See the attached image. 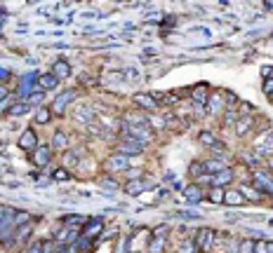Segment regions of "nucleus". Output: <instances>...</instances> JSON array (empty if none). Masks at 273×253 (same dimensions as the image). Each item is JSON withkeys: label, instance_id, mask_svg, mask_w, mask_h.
Wrapping results in <instances>:
<instances>
[{"label": "nucleus", "instance_id": "21", "mask_svg": "<svg viewBox=\"0 0 273 253\" xmlns=\"http://www.w3.org/2000/svg\"><path fill=\"white\" fill-rule=\"evenodd\" d=\"M224 204H228V207H242V204H245V197L240 195V190L226 188V190H224Z\"/></svg>", "mask_w": 273, "mask_h": 253}, {"label": "nucleus", "instance_id": "45", "mask_svg": "<svg viewBox=\"0 0 273 253\" xmlns=\"http://www.w3.org/2000/svg\"><path fill=\"white\" fill-rule=\"evenodd\" d=\"M3 211H5V207H0V218H3Z\"/></svg>", "mask_w": 273, "mask_h": 253}, {"label": "nucleus", "instance_id": "29", "mask_svg": "<svg viewBox=\"0 0 273 253\" xmlns=\"http://www.w3.org/2000/svg\"><path fill=\"white\" fill-rule=\"evenodd\" d=\"M50 117H52V110L43 106V108L36 110V120H33V122H36V124H47V122H50Z\"/></svg>", "mask_w": 273, "mask_h": 253}, {"label": "nucleus", "instance_id": "37", "mask_svg": "<svg viewBox=\"0 0 273 253\" xmlns=\"http://www.w3.org/2000/svg\"><path fill=\"white\" fill-rule=\"evenodd\" d=\"M238 253H254V242H240Z\"/></svg>", "mask_w": 273, "mask_h": 253}, {"label": "nucleus", "instance_id": "5", "mask_svg": "<svg viewBox=\"0 0 273 253\" xmlns=\"http://www.w3.org/2000/svg\"><path fill=\"white\" fill-rule=\"evenodd\" d=\"M205 110H207V115H221L224 110H226V101H224V92H212L207 103H205Z\"/></svg>", "mask_w": 273, "mask_h": 253}, {"label": "nucleus", "instance_id": "26", "mask_svg": "<svg viewBox=\"0 0 273 253\" xmlns=\"http://www.w3.org/2000/svg\"><path fill=\"white\" fill-rule=\"evenodd\" d=\"M184 195H186L188 202H193V204H198V202L203 200V188L200 185H188V188H184Z\"/></svg>", "mask_w": 273, "mask_h": 253}, {"label": "nucleus", "instance_id": "24", "mask_svg": "<svg viewBox=\"0 0 273 253\" xmlns=\"http://www.w3.org/2000/svg\"><path fill=\"white\" fill-rule=\"evenodd\" d=\"M85 221H87V218H83L80 214H76V216H64V218H62V225H64V228H73V230H80V228L85 225Z\"/></svg>", "mask_w": 273, "mask_h": 253}, {"label": "nucleus", "instance_id": "23", "mask_svg": "<svg viewBox=\"0 0 273 253\" xmlns=\"http://www.w3.org/2000/svg\"><path fill=\"white\" fill-rule=\"evenodd\" d=\"M203 164H205V171H207L210 176H212V174H219V171H224V169H228L226 162L217 160V157H210V160H205Z\"/></svg>", "mask_w": 273, "mask_h": 253}, {"label": "nucleus", "instance_id": "40", "mask_svg": "<svg viewBox=\"0 0 273 253\" xmlns=\"http://www.w3.org/2000/svg\"><path fill=\"white\" fill-rule=\"evenodd\" d=\"M127 244H130V239L120 237V242H118V246H116V253H127Z\"/></svg>", "mask_w": 273, "mask_h": 253}, {"label": "nucleus", "instance_id": "3", "mask_svg": "<svg viewBox=\"0 0 273 253\" xmlns=\"http://www.w3.org/2000/svg\"><path fill=\"white\" fill-rule=\"evenodd\" d=\"M130 169V157L123 153H113L109 155V160H106V171L109 174H123Z\"/></svg>", "mask_w": 273, "mask_h": 253}, {"label": "nucleus", "instance_id": "14", "mask_svg": "<svg viewBox=\"0 0 273 253\" xmlns=\"http://www.w3.org/2000/svg\"><path fill=\"white\" fill-rule=\"evenodd\" d=\"M238 190H240V195L245 197V202H247V200H250V202H261V200H264V190H261L257 183H254V185L240 183V188H238Z\"/></svg>", "mask_w": 273, "mask_h": 253}, {"label": "nucleus", "instance_id": "12", "mask_svg": "<svg viewBox=\"0 0 273 253\" xmlns=\"http://www.w3.org/2000/svg\"><path fill=\"white\" fill-rule=\"evenodd\" d=\"M78 235L80 230H73V228H64L62 225V230H57L55 232V237H52V242H57V244H76L78 242Z\"/></svg>", "mask_w": 273, "mask_h": 253}, {"label": "nucleus", "instance_id": "20", "mask_svg": "<svg viewBox=\"0 0 273 253\" xmlns=\"http://www.w3.org/2000/svg\"><path fill=\"white\" fill-rule=\"evenodd\" d=\"M59 87V80H57L52 73H43V75H38V89H43V92H52V89H57Z\"/></svg>", "mask_w": 273, "mask_h": 253}, {"label": "nucleus", "instance_id": "31", "mask_svg": "<svg viewBox=\"0 0 273 253\" xmlns=\"http://www.w3.org/2000/svg\"><path fill=\"white\" fill-rule=\"evenodd\" d=\"M221 115H224V127H231V124L238 122V110L235 108H226Z\"/></svg>", "mask_w": 273, "mask_h": 253}, {"label": "nucleus", "instance_id": "17", "mask_svg": "<svg viewBox=\"0 0 273 253\" xmlns=\"http://www.w3.org/2000/svg\"><path fill=\"white\" fill-rule=\"evenodd\" d=\"M50 148L57 150V153H66V150H69V134L62 129L55 131V134H52V141H50Z\"/></svg>", "mask_w": 273, "mask_h": 253}, {"label": "nucleus", "instance_id": "2", "mask_svg": "<svg viewBox=\"0 0 273 253\" xmlns=\"http://www.w3.org/2000/svg\"><path fill=\"white\" fill-rule=\"evenodd\" d=\"M76 99H78V92H76V89H64V92L52 101V106H50L52 115H64L66 108L71 106V101H76Z\"/></svg>", "mask_w": 273, "mask_h": 253}, {"label": "nucleus", "instance_id": "28", "mask_svg": "<svg viewBox=\"0 0 273 253\" xmlns=\"http://www.w3.org/2000/svg\"><path fill=\"white\" fill-rule=\"evenodd\" d=\"M205 174H207V171H205L203 162H191V164H188V176L193 178V181H198V178L205 176Z\"/></svg>", "mask_w": 273, "mask_h": 253}, {"label": "nucleus", "instance_id": "7", "mask_svg": "<svg viewBox=\"0 0 273 253\" xmlns=\"http://www.w3.org/2000/svg\"><path fill=\"white\" fill-rule=\"evenodd\" d=\"M31 162L36 164V167H40V169L50 167V162H52V148H50V146H38L31 153Z\"/></svg>", "mask_w": 273, "mask_h": 253}, {"label": "nucleus", "instance_id": "32", "mask_svg": "<svg viewBox=\"0 0 273 253\" xmlns=\"http://www.w3.org/2000/svg\"><path fill=\"white\" fill-rule=\"evenodd\" d=\"M163 246H165V237H153V242L148 244L146 251L148 253H163Z\"/></svg>", "mask_w": 273, "mask_h": 253}, {"label": "nucleus", "instance_id": "34", "mask_svg": "<svg viewBox=\"0 0 273 253\" xmlns=\"http://www.w3.org/2000/svg\"><path fill=\"white\" fill-rule=\"evenodd\" d=\"M15 106V96H8L5 101H0V117L3 115H8L10 113V108Z\"/></svg>", "mask_w": 273, "mask_h": 253}, {"label": "nucleus", "instance_id": "11", "mask_svg": "<svg viewBox=\"0 0 273 253\" xmlns=\"http://www.w3.org/2000/svg\"><path fill=\"white\" fill-rule=\"evenodd\" d=\"M132 101H134V106L141 108V110H146V113H153V110H158V101L153 99V94L139 92V94H134V96H132Z\"/></svg>", "mask_w": 273, "mask_h": 253}, {"label": "nucleus", "instance_id": "8", "mask_svg": "<svg viewBox=\"0 0 273 253\" xmlns=\"http://www.w3.org/2000/svg\"><path fill=\"white\" fill-rule=\"evenodd\" d=\"M73 120L78 124H92L94 122V108L92 106H87V103H80V106L73 108Z\"/></svg>", "mask_w": 273, "mask_h": 253}, {"label": "nucleus", "instance_id": "36", "mask_svg": "<svg viewBox=\"0 0 273 253\" xmlns=\"http://www.w3.org/2000/svg\"><path fill=\"white\" fill-rule=\"evenodd\" d=\"M76 246H78V251L87 253L90 249H92V239H87V237H83V235H80V239L76 242Z\"/></svg>", "mask_w": 273, "mask_h": 253}, {"label": "nucleus", "instance_id": "10", "mask_svg": "<svg viewBox=\"0 0 273 253\" xmlns=\"http://www.w3.org/2000/svg\"><path fill=\"white\" fill-rule=\"evenodd\" d=\"M102 228H104V221L99 218V216H92V218H87L85 221V225H83V237H87V239H94V237H99V232H102Z\"/></svg>", "mask_w": 273, "mask_h": 253}, {"label": "nucleus", "instance_id": "1", "mask_svg": "<svg viewBox=\"0 0 273 253\" xmlns=\"http://www.w3.org/2000/svg\"><path fill=\"white\" fill-rule=\"evenodd\" d=\"M252 150H254L259 157L273 155V131H268V129L259 131L257 138H252Z\"/></svg>", "mask_w": 273, "mask_h": 253}, {"label": "nucleus", "instance_id": "4", "mask_svg": "<svg viewBox=\"0 0 273 253\" xmlns=\"http://www.w3.org/2000/svg\"><path fill=\"white\" fill-rule=\"evenodd\" d=\"M198 141H200V146H205V148H210L212 153H219V155H224L226 153V146L219 141L212 131H200L198 134Z\"/></svg>", "mask_w": 273, "mask_h": 253}, {"label": "nucleus", "instance_id": "33", "mask_svg": "<svg viewBox=\"0 0 273 253\" xmlns=\"http://www.w3.org/2000/svg\"><path fill=\"white\" fill-rule=\"evenodd\" d=\"M29 103H31V106H40V103H43V101H45V92H43V89H36V92L31 94V96H29Z\"/></svg>", "mask_w": 273, "mask_h": 253}, {"label": "nucleus", "instance_id": "39", "mask_svg": "<svg viewBox=\"0 0 273 253\" xmlns=\"http://www.w3.org/2000/svg\"><path fill=\"white\" fill-rule=\"evenodd\" d=\"M254 253H268V242H264V239L254 242Z\"/></svg>", "mask_w": 273, "mask_h": 253}, {"label": "nucleus", "instance_id": "13", "mask_svg": "<svg viewBox=\"0 0 273 253\" xmlns=\"http://www.w3.org/2000/svg\"><path fill=\"white\" fill-rule=\"evenodd\" d=\"M38 146H40V143H38V134H36L31 127H29V129H24L22 136H19V148H22V150H31V153H33Z\"/></svg>", "mask_w": 273, "mask_h": 253}, {"label": "nucleus", "instance_id": "43", "mask_svg": "<svg viewBox=\"0 0 273 253\" xmlns=\"http://www.w3.org/2000/svg\"><path fill=\"white\" fill-rule=\"evenodd\" d=\"M102 185H106V188H118L116 181H111V178H104V181H99Z\"/></svg>", "mask_w": 273, "mask_h": 253}, {"label": "nucleus", "instance_id": "22", "mask_svg": "<svg viewBox=\"0 0 273 253\" xmlns=\"http://www.w3.org/2000/svg\"><path fill=\"white\" fill-rule=\"evenodd\" d=\"M148 188H151V183H148V181H139V178H132V181H127L125 183L127 195H139V192L148 190Z\"/></svg>", "mask_w": 273, "mask_h": 253}, {"label": "nucleus", "instance_id": "16", "mask_svg": "<svg viewBox=\"0 0 273 253\" xmlns=\"http://www.w3.org/2000/svg\"><path fill=\"white\" fill-rule=\"evenodd\" d=\"M233 178H235L233 169H224V171H219V174H212V188H224V190H226V185L233 183Z\"/></svg>", "mask_w": 273, "mask_h": 253}, {"label": "nucleus", "instance_id": "19", "mask_svg": "<svg viewBox=\"0 0 273 253\" xmlns=\"http://www.w3.org/2000/svg\"><path fill=\"white\" fill-rule=\"evenodd\" d=\"M235 127V134H238V136H245V134H250L252 129H254V117L252 115H245V117H238V122L233 124Z\"/></svg>", "mask_w": 273, "mask_h": 253}, {"label": "nucleus", "instance_id": "41", "mask_svg": "<svg viewBox=\"0 0 273 253\" xmlns=\"http://www.w3.org/2000/svg\"><path fill=\"white\" fill-rule=\"evenodd\" d=\"M264 94L268 96V99H273V77H268L264 82Z\"/></svg>", "mask_w": 273, "mask_h": 253}, {"label": "nucleus", "instance_id": "6", "mask_svg": "<svg viewBox=\"0 0 273 253\" xmlns=\"http://www.w3.org/2000/svg\"><path fill=\"white\" fill-rule=\"evenodd\" d=\"M193 244H195V249H198L200 253H207L212 249V244H214V230H207V228L198 230Z\"/></svg>", "mask_w": 273, "mask_h": 253}, {"label": "nucleus", "instance_id": "30", "mask_svg": "<svg viewBox=\"0 0 273 253\" xmlns=\"http://www.w3.org/2000/svg\"><path fill=\"white\" fill-rule=\"evenodd\" d=\"M207 200H210L212 204H224V188H210Z\"/></svg>", "mask_w": 273, "mask_h": 253}, {"label": "nucleus", "instance_id": "27", "mask_svg": "<svg viewBox=\"0 0 273 253\" xmlns=\"http://www.w3.org/2000/svg\"><path fill=\"white\" fill-rule=\"evenodd\" d=\"M29 110H31V103H29V101H19V103H15V106L10 108L8 115L10 117H22V115H26Z\"/></svg>", "mask_w": 273, "mask_h": 253}, {"label": "nucleus", "instance_id": "25", "mask_svg": "<svg viewBox=\"0 0 273 253\" xmlns=\"http://www.w3.org/2000/svg\"><path fill=\"white\" fill-rule=\"evenodd\" d=\"M31 230H33V225H31V221L29 223H24L22 228L15 232V239H12V244H24L26 239L31 237Z\"/></svg>", "mask_w": 273, "mask_h": 253}, {"label": "nucleus", "instance_id": "15", "mask_svg": "<svg viewBox=\"0 0 273 253\" xmlns=\"http://www.w3.org/2000/svg\"><path fill=\"white\" fill-rule=\"evenodd\" d=\"M207 99H210V87L205 82L195 84L193 89H191V103H193V106H205Z\"/></svg>", "mask_w": 273, "mask_h": 253}, {"label": "nucleus", "instance_id": "18", "mask_svg": "<svg viewBox=\"0 0 273 253\" xmlns=\"http://www.w3.org/2000/svg\"><path fill=\"white\" fill-rule=\"evenodd\" d=\"M52 75L62 82V80H66V77L71 75V66H69V61H64V59H57L55 63H52V70H50Z\"/></svg>", "mask_w": 273, "mask_h": 253}, {"label": "nucleus", "instance_id": "44", "mask_svg": "<svg viewBox=\"0 0 273 253\" xmlns=\"http://www.w3.org/2000/svg\"><path fill=\"white\" fill-rule=\"evenodd\" d=\"M64 253H78V246H76V244H71V246H69V249H66V251H64Z\"/></svg>", "mask_w": 273, "mask_h": 253}, {"label": "nucleus", "instance_id": "35", "mask_svg": "<svg viewBox=\"0 0 273 253\" xmlns=\"http://www.w3.org/2000/svg\"><path fill=\"white\" fill-rule=\"evenodd\" d=\"M52 178H55V181H69V169L66 167H59V169H55V171H52Z\"/></svg>", "mask_w": 273, "mask_h": 253}, {"label": "nucleus", "instance_id": "9", "mask_svg": "<svg viewBox=\"0 0 273 253\" xmlns=\"http://www.w3.org/2000/svg\"><path fill=\"white\" fill-rule=\"evenodd\" d=\"M146 150V146L144 143H139V141H134V138H123L120 143H118V153H123V155H141Z\"/></svg>", "mask_w": 273, "mask_h": 253}, {"label": "nucleus", "instance_id": "38", "mask_svg": "<svg viewBox=\"0 0 273 253\" xmlns=\"http://www.w3.org/2000/svg\"><path fill=\"white\" fill-rule=\"evenodd\" d=\"M24 253H43V242H33L24 249Z\"/></svg>", "mask_w": 273, "mask_h": 253}, {"label": "nucleus", "instance_id": "42", "mask_svg": "<svg viewBox=\"0 0 273 253\" xmlns=\"http://www.w3.org/2000/svg\"><path fill=\"white\" fill-rule=\"evenodd\" d=\"M10 96V89H8V84L5 82H0V101H5Z\"/></svg>", "mask_w": 273, "mask_h": 253}]
</instances>
